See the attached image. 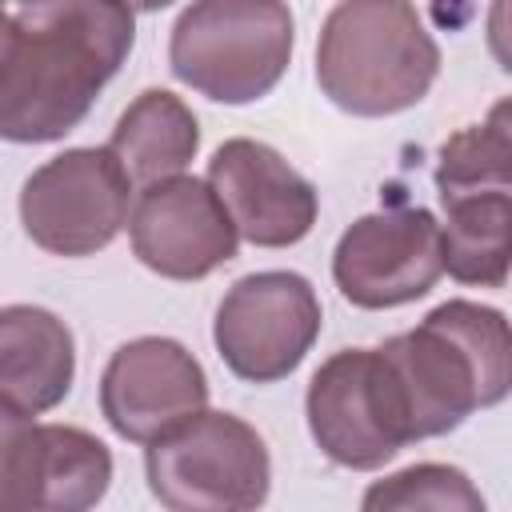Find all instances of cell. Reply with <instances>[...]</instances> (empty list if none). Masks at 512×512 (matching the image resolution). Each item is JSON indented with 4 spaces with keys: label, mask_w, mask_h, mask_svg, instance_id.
I'll list each match as a JSON object with an SVG mask.
<instances>
[{
    "label": "cell",
    "mask_w": 512,
    "mask_h": 512,
    "mask_svg": "<svg viewBox=\"0 0 512 512\" xmlns=\"http://www.w3.org/2000/svg\"><path fill=\"white\" fill-rule=\"evenodd\" d=\"M0 4H4V0H0Z\"/></svg>",
    "instance_id": "obj_22"
},
{
    "label": "cell",
    "mask_w": 512,
    "mask_h": 512,
    "mask_svg": "<svg viewBox=\"0 0 512 512\" xmlns=\"http://www.w3.org/2000/svg\"><path fill=\"white\" fill-rule=\"evenodd\" d=\"M132 12H160V8H168V4H176V0H124Z\"/></svg>",
    "instance_id": "obj_20"
},
{
    "label": "cell",
    "mask_w": 512,
    "mask_h": 512,
    "mask_svg": "<svg viewBox=\"0 0 512 512\" xmlns=\"http://www.w3.org/2000/svg\"><path fill=\"white\" fill-rule=\"evenodd\" d=\"M76 340L72 328L40 304L0 308V400L44 416L72 392Z\"/></svg>",
    "instance_id": "obj_13"
},
{
    "label": "cell",
    "mask_w": 512,
    "mask_h": 512,
    "mask_svg": "<svg viewBox=\"0 0 512 512\" xmlns=\"http://www.w3.org/2000/svg\"><path fill=\"white\" fill-rule=\"evenodd\" d=\"M440 276V220L420 204L380 208L352 220L332 252L340 296L368 312L412 304L428 296Z\"/></svg>",
    "instance_id": "obj_9"
},
{
    "label": "cell",
    "mask_w": 512,
    "mask_h": 512,
    "mask_svg": "<svg viewBox=\"0 0 512 512\" xmlns=\"http://www.w3.org/2000/svg\"><path fill=\"white\" fill-rule=\"evenodd\" d=\"M360 504L368 512H412V508H436V512H484L480 488L468 480L456 464H412L384 480H376Z\"/></svg>",
    "instance_id": "obj_18"
},
{
    "label": "cell",
    "mask_w": 512,
    "mask_h": 512,
    "mask_svg": "<svg viewBox=\"0 0 512 512\" xmlns=\"http://www.w3.org/2000/svg\"><path fill=\"white\" fill-rule=\"evenodd\" d=\"M380 352L400 380L416 440L456 432L512 388L508 316L480 300L436 304L416 328L388 336Z\"/></svg>",
    "instance_id": "obj_2"
},
{
    "label": "cell",
    "mask_w": 512,
    "mask_h": 512,
    "mask_svg": "<svg viewBox=\"0 0 512 512\" xmlns=\"http://www.w3.org/2000/svg\"><path fill=\"white\" fill-rule=\"evenodd\" d=\"M136 184L104 148H64L44 160L20 188V224L52 256L80 260L104 252L132 212Z\"/></svg>",
    "instance_id": "obj_7"
},
{
    "label": "cell",
    "mask_w": 512,
    "mask_h": 512,
    "mask_svg": "<svg viewBox=\"0 0 512 512\" xmlns=\"http://www.w3.org/2000/svg\"><path fill=\"white\" fill-rule=\"evenodd\" d=\"M144 476L168 512H248L272 492V456L248 420L200 408L144 444Z\"/></svg>",
    "instance_id": "obj_5"
},
{
    "label": "cell",
    "mask_w": 512,
    "mask_h": 512,
    "mask_svg": "<svg viewBox=\"0 0 512 512\" xmlns=\"http://www.w3.org/2000/svg\"><path fill=\"white\" fill-rule=\"evenodd\" d=\"M304 416L316 448L352 472H376L416 440L400 380L380 348H340L308 380Z\"/></svg>",
    "instance_id": "obj_6"
},
{
    "label": "cell",
    "mask_w": 512,
    "mask_h": 512,
    "mask_svg": "<svg viewBox=\"0 0 512 512\" xmlns=\"http://www.w3.org/2000/svg\"><path fill=\"white\" fill-rule=\"evenodd\" d=\"M208 408L204 364L172 336L120 344L100 372V416L128 444H148Z\"/></svg>",
    "instance_id": "obj_11"
},
{
    "label": "cell",
    "mask_w": 512,
    "mask_h": 512,
    "mask_svg": "<svg viewBox=\"0 0 512 512\" xmlns=\"http://www.w3.org/2000/svg\"><path fill=\"white\" fill-rule=\"evenodd\" d=\"M108 484L112 452L104 440L76 424H40L32 512H84L104 500Z\"/></svg>",
    "instance_id": "obj_16"
},
{
    "label": "cell",
    "mask_w": 512,
    "mask_h": 512,
    "mask_svg": "<svg viewBox=\"0 0 512 512\" xmlns=\"http://www.w3.org/2000/svg\"><path fill=\"white\" fill-rule=\"evenodd\" d=\"M324 328V308L308 276L288 268L240 276L212 320L224 368L244 384H276L300 368Z\"/></svg>",
    "instance_id": "obj_8"
},
{
    "label": "cell",
    "mask_w": 512,
    "mask_h": 512,
    "mask_svg": "<svg viewBox=\"0 0 512 512\" xmlns=\"http://www.w3.org/2000/svg\"><path fill=\"white\" fill-rule=\"evenodd\" d=\"M292 48L288 0H192L172 24L168 68L216 104H252L280 84Z\"/></svg>",
    "instance_id": "obj_4"
},
{
    "label": "cell",
    "mask_w": 512,
    "mask_h": 512,
    "mask_svg": "<svg viewBox=\"0 0 512 512\" xmlns=\"http://www.w3.org/2000/svg\"><path fill=\"white\" fill-rule=\"evenodd\" d=\"M440 264L456 284L504 288L512 256V188L440 196Z\"/></svg>",
    "instance_id": "obj_15"
},
{
    "label": "cell",
    "mask_w": 512,
    "mask_h": 512,
    "mask_svg": "<svg viewBox=\"0 0 512 512\" xmlns=\"http://www.w3.org/2000/svg\"><path fill=\"white\" fill-rule=\"evenodd\" d=\"M40 424L32 412L0 400V512H32Z\"/></svg>",
    "instance_id": "obj_19"
},
{
    "label": "cell",
    "mask_w": 512,
    "mask_h": 512,
    "mask_svg": "<svg viewBox=\"0 0 512 512\" xmlns=\"http://www.w3.org/2000/svg\"><path fill=\"white\" fill-rule=\"evenodd\" d=\"M204 180L220 196L240 240L256 248H292L312 232L320 216L316 184L296 172L272 144L252 136L224 140L212 152Z\"/></svg>",
    "instance_id": "obj_12"
},
{
    "label": "cell",
    "mask_w": 512,
    "mask_h": 512,
    "mask_svg": "<svg viewBox=\"0 0 512 512\" xmlns=\"http://www.w3.org/2000/svg\"><path fill=\"white\" fill-rule=\"evenodd\" d=\"M16 4H28V0H16Z\"/></svg>",
    "instance_id": "obj_21"
},
{
    "label": "cell",
    "mask_w": 512,
    "mask_h": 512,
    "mask_svg": "<svg viewBox=\"0 0 512 512\" xmlns=\"http://www.w3.org/2000/svg\"><path fill=\"white\" fill-rule=\"evenodd\" d=\"M136 44L124 0L0 4V140L52 144L92 112Z\"/></svg>",
    "instance_id": "obj_1"
},
{
    "label": "cell",
    "mask_w": 512,
    "mask_h": 512,
    "mask_svg": "<svg viewBox=\"0 0 512 512\" xmlns=\"http://www.w3.org/2000/svg\"><path fill=\"white\" fill-rule=\"evenodd\" d=\"M512 188V120L508 100H496L480 124L452 132L436 152V192H488Z\"/></svg>",
    "instance_id": "obj_17"
},
{
    "label": "cell",
    "mask_w": 512,
    "mask_h": 512,
    "mask_svg": "<svg viewBox=\"0 0 512 512\" xmlns=\"http://www.w3.org/2000/svg\"><path fill=\"white\" fill-rule=\"evenodd\" d=\"M108 152L120 160L136 188L180 176L200 152L196 112L168 88H144L116 120Z\"/></svg>",
    "instance_id": "obj_14"
},
{
    "label": "cell",
    "mask_w": 512,
    "mask_h": 512,
    "mask_svg": "<svg viewBox=\"0 0 512 512\" xmlns=\"http://www.w3.org/2000/svg\"><path fill=\"white\" fill-rule=\"evenodd\" d=\"M128 240L132 256L164 280H204L240 248V232L212 184L184 172L136 188Z\"/></svg>",
    "instance_id": "obj_10"
},
{
    "label": "cell",
    "mask_w": 512,
    "mask_h": 512,
    "mask_svg": "<svg viewBox=\"0 0 512 512\" xmlns=\"http://www.w3.org/2000/svg\"><path fill=\"white\" fill-rule=\"evenodd\" d=\"M440 76V44L412 0H336L316 40V84L348 116L416 108Z\"/></svg>",
    "instance_id": "obj_3"
}]
</instances>
